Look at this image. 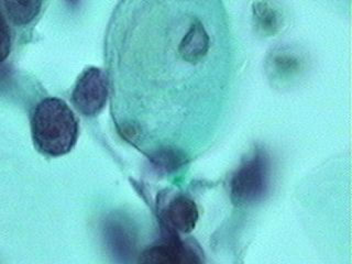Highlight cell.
Here are the masks:
<instances>
[{
  "mask_svg": "<svg viewBox=\"0 0 352 264\" xmlns=\"http://www.w3.org/2000/svg\"><path fill=\"white\" fill-rule=\"evenodd\" d=\"M32 137L42 153L60 157L74 148L78 138V120L62 99H43L33 113Z\"/></svg>",
  "mask_w": 352,
  "mask_h": 264,
  "instance_id": "obj_1",
  "label": "cell"
},
{
  "mask_svg": "<svg viewBox=\"0 0 352 264\" xmlns=\"http://www.w3.org/2000/svg\"><path fill=\"white\" fill-rule=\"evenodd\" d=\"M107 76L102 69L89 67L77 78L72 93V102L78 113L86 117H95L102 113L107 104Z\"/></svg>",
  "mask_w": 352,
  "mask_h": 264,
  "instance_id": "obj_4",
  "label": "cell"
},
{
  "mask_svg": "<svg viewBox=\"0 0 352 264\" xmlns=\"http://www.w3.org/2000/svg\"><path fill=\"white\" fill-rule=\"evenodd\" d=\"M308 69V58L300 47L280 44L267 52L264 69L267 80L276 88H289L302 80Z\"/></svg>",
  "mask_w": 352,
  "mask_h": 264,
  "instance_id": "obj_2",
  "label": "cell"
},
{
  "mask_svg": "<svg viewBox=\"0 0 352 264\" xmlns=\"http://www.w3.org/2000/svg\"><path fill=\"white\" fill-rule=\"evenodd\" d=\"M164 220L174 230L188 234L197 223V206L186 196H177L165 208Z\"/></svg>",
  "mask_w": 352,
  "mask_h": 264,
  "instance_id": "obj_6",
  "label": "cell"
},
{
  "mask_svg": "<svg viewBox=\"0 0 352 264\" xmlns=\"http://www.w3.org/2000/svg\"><path fill=\"white\" fill-rule=\"evenodd\" d=\"M250 20L256 36L274 38L285 25V12L275 0H251Z\"/></svg>",
  "mask_w": 352,
  "mask_h": 264,
  "instance_id": "obj_5",
  "label": "cell"
},
{
  "mask_svg": "<svg viewBox=\"0 0 352 264\" xmlns=\"http://www.w3.org/2000/svg\"><path fill=\"white\" fill-rule=\"evenodd\" d=\"M143 263H192L199 262L197 256L190 249L179 243L170 241L148 248L142 256Z\"/></svg>",
  "mask_w": 352,
  "mask_h": 264,
  "instance_id": "obj_7",
  "label": "cell"
},
{
  "mask_svg": "<svg viewBox=\"0 0 352 264\" xmlns=\"http://www.w3.org/2000/svg\"><path fill=\"white\" fill-rule=\"evenodd\" d=\"M9 20L16 25H27L38 16L43 0H3Z\"/></svg>",
  "mask_w": 352,
  "mask_h": 264,
  "instance_id": "obj_8",
  "label": "cell"
},
{
  "mask_svg": "<svg viewBox=\"0 0 352 264\" xmlns=\"http://www.w3.org/2000/svg\"><path fill=\"white\" fill-rule=\"evenodd\" d=\"M71 1H76V0H71Z\"/></svg>",
  "mask_w": 352,
  "mask_h": 264,
  "instance_id": "obj_11",
  "label": "cell"
},
{
  "mask_svg": "<svg viewBox=\"0 0 352 264\" xmlns=\"http://www.w3.org/2000/svg\"><path fill=\"white\" fill-rule=\"evenodd\" d=\"M269 159L263 152H256L242 163L231 181V196L234 203L249 205L265 195L269 186Z\"/></svg>",
  "mask_w": 352,
  "mask_h": 264,
  "instance_id": "obj_3",
  "label": "cell"
},
{
  "mask_svg": "<svg viewBox=\"0 0 352 264\" xmlns=\"http://www.w3.org/2000/svg\"><path fill=\"white\" fill-rule=\"evenodd\" d=\"M109 239L113 249L121 254H126L131 249V236L122 226L113 225L110 227Z\"/></svg>",
  "mask_w": 352,
  "mask_h": 264,
  "instance_id": "obj_9",
  "label": "cell"
},
{
  "mask_svg": "<svg viewBox=\"0 0 352 264\" xmlns=\"http://www.w3.org/2000/svg\"><path fill=\"white\" fill-rule=\"evenodd\" d=\"M11 49V34L8 23L0 12V64L8 58Z\"/></svg>",
  "mask_w": 352,
  "mask_h": 264,
  "instance_id": "obj_10",
  "label": "cell"
}]
</instances>
